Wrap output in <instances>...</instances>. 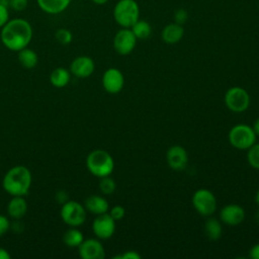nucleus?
I'll return each instance as SVG.
<instances>
[{"label":"nucleus","mask_w":259,"mask_h":259,"mask_svg":"<svg viewBox=\"0 0 259 259\" xmlns=\"http://www.w3.org/2000/svg\"><path fill=\"white\" fill-rule=\"evenodd\" d=\"M27 211V203L23 196H12L7 204V212L14 220L21 219Z\"/></svg>","instance_id":"obj_19"},{"label":"nucleus","mask_w":259,"mask_h":259,"mask_svg":"<svg viewBox=\"0 0 259 259\" xmlns=\"http://www.w3.org/2000/svg\"><path fill=\"white\" fill-rule=\"evenodd\" d=\"M193 208L202 217L212 215L218 207V201L214 193L206 188H199L192 194Z\"/></svg>","instance_id":"obj_6"},{"label":"nucleus","mask_w":259,"mask_h":259,"mask_svg":"<svg viewBox=\"0 0 259 259\" xmlns=\"http://www.w3.org/2000/svg\"><path fill=\"white\" fill-rule=\"evenodd\" d=\"M83 240H84V237L82 232L76 229V227H71L70 229H68L63 236L64 244L71 248H75V247L78 248L80 244L83 242Z\"/></svg>","instance_id":"obj_23"},{"label":"nucleus","mask_w":259,"mask_h":259,"mask_svg":"<svg viewBox=\"0 0 259 259\" xmlns=\"http://www.w3.org/2000/svg\"><path fill=\"white\" fill-rule=\"evenodd\" d=\"M115 223L108 212L98 214L92 223V231L99 240H107L115 232Z\"/></svg>","instance_id":"obj_11"},{"label":"nucleus","mask_w":259,"mask_h":259,"mask_svg":"<svg viewBox=\"0 0 259 259\" xmlns=\"http://www.w3.org/2000/svg\"><path fill=\"white\" fill-rule=\"evenodd\" d=\"M257 136L251 125L246 123H238L232 126L228 133V140L235 149L246 151L256 143Z\"/></svg>","instance_id":"obj_5"},{"label":"nucleus","mask_w":259,"mask_h":259,"mask_svg":"<svg viewBox=\"0 0 259 259\" xmlns=\"http://www.w3.org/2000/svg\"><path fill=\"white\" fill-rule=\"evenodd\" d=\"M246 151H247L246 158H247L248 164L252 168H254L256 170H259V143L253 144Z\"/></svg>","instance_id":"obj_25"},{"label":"nucleus","mask_w":259,"mask_h":259,"mask_svg":"<svg viewBox=\"0 0 259 259\" xmlns=\"http://www.w3.org/2000/svg\"><path fill=\"white\" fill-rule=\"evenodd\" d=\"M101 83L103 89L109 94L119 93L124 86V76L117 68H108L104 71Z\"/></svg>","instance_id":"obj_12"},{"label":"nucleus","mask_w":259,"mask_h":259,"mask_svg":"<svg viewBox=\"0 0 259 259\" xmlns=\"http://www.w3.org/2000/svg\"><path fill=\"white\" fill-rule=\"evenodd\" d=\"M9 227H10V223L8 219L5 215L0 214V237H2L8 231Z\"/></svg>","instance_id":"obj_33"},{"label":"nucleus","mask_w":259,"mask_h":259,"mask_svg":"<svg viewBox=\"0 0 259 259\" xmlns=\"http://www.w3.org/2000/svg\"><path fill=\"white\" fill-rule=\"evenodd\" d=\"M84 206L87 211L95 215L108 212L109 210V203L106 198L98 194H92L88 196L84 201Z\"/></svg>","instance_id":"obj_17"},{"label":"nucleus","mask_w":259,"mask_h":259,"mask_svg":"<svg viewBox=\"0 0 259 259\" xmlns=\"http://www.w3.org/2000/svg\"><path fill=\"white\" fill-rule=\"evenodd\" d=\"M95 70L94 61L88 56H79L75 58L70 65V72L78 78H87Z\"/></svg>","instance_id":"obj_15"},{"label":"nucleus","mask_w":259,"mask_h":259,"mask_svg":"<svg viewBox=\"0 0 259 259\" xmlns=\"http://www.w3.org/2000/svg\"><path fill=\"white\" fill-rule=\"evenodd\" d=\"M78 252L83 259H103L105 249L99 239H86L78 247Z\"/></svg>","instance_id":"obj_14"},{"label":"nucleus","mask_w":259,"mask_h":259,"mask_svg":"<svg viewBox=\"0 0 259 259\" xmlns=\"http://www.w3.org/2000/svg\"><path fill=\"white\" fill-rule=\"evenodd\" d=\"M249 257L251 259H259V243L253 245L249 250Z\"/></svg>","instance_id":"obj_34"},{"label":"nucleus","mask_w":259,"mask_h":259,"mask_svg":"<svg viewBox=\"0 0 259 259\" xmlns=\"http://www.w3.org/2000/svg\"><path fill=\"white\" fill-rule=\"evenodd\" d=\"M10 258H11V256H10L9 252L6 249L0 247V259H10Z\"/></svg>","instance_id":"obj_36"},{"label":"nucleus","mask_w":259,"mask_h":259,"mask_svg":"<svg viewBox=\"0 0 259 259\" xmlns=\"http://www.w3.org/2000/svg\"><path fill=\"white\" fill-rule=\"evenodd\" d=\"M246 211L243 206L238 203H229L224 205L219 212L220 221L227 226L235 227L244 222Z\"/></svg>","instance_id":"obj_10"},{"label":"nucleus","mask_w":259,"mask_h":259,"mask_svg":"<svg viewBox=\"0 0 259 259\" xmlns=\"http://www.w3.org/2000/svg\"><path fill=\"white\" fill-rule=\"evenodd\" d=\"M71 79V72L65 68L59 67L52 71L50 75V81L53 86L57 88H62L68 85Z\"/></svg>","instance_id":"obj_21"},{"label":"nucleus","mask_w":259,"mask_h":259,"mask_svg":"<svg viewBox=\"0 0 259 259\" xmlns=\"http://www.w3.org/2000/svg\"><path fill=\"white\" fill-rule=\"evenodd\" d=\"M112 14L114 21L120 27L131 28L140 19V6L136 0H118Z\"/></svg>","instance_id":"obj_4"},{"label":"nucleus","mask_w":259,"mask_h":259,"mask_svg":"<svg viewBox=\"0 0 259 259\" xmlns=\"http://www.w3.org/2000/svg\"><path fill=\"white\" fill-rule=\"evenodd\" d=\"M94 4H97V5H103L105 4L108 0H91Z\"/></svg>","instance_id":"obj_38"},{"label":"nucleus","mask_w":259,"mask_h":259,"mask_svg":"<svg viewBox=\"0 0 259 259\" xmlns=\"http://www.w3.org/2000/svg\"><path fill=\"white\" fill-rule=\"evenodd\" d=\"M255 202H256L257 205L259 206V188H258V190H257L256 193H255Z\"/></svg>","instance_id":"obj_39"},{"label":"nucleus","mask_w":259,"mask_h":259,"mask_svg":"<svg viewBox=\"0 0 259 259\" xmlns=\"http://www.w3.org/2000/svg\"><path fill=\"white\" fill-rule=\"evenodd\" d=\"M132 31L134 32L137 39H147L152 33L151 24L144 19H139L132 27Z\"/></svg>","instance_id":"obj_24"},{"label":"nucleus","mask_w":259,"mask_h":259,"mask_svg":"<svg viewBox=\"0 0 259 259\" xmlns=\"http://www.w3.org/2000/svg\"><path fill=\"white\" fill-rule=\"evenodd\" d=\"M166 162L174 171H182L188 163V154L185 148L180 145H173L166 152Z\"/></svg>","instance_id":"obj_13"},{"label":"nucleus","mask_w":259,"mask_h":259,"mask_svg":"<svg viewBox=\"0 0 259 259\" xmlns=\"http://www.w3.org/2000/svg\"><path fill=\"white\" fill-rule=\"evenodd\" d=\"M116 189V183L113 178L109 176L101 177L99 180V190L104 195L112 194Z\"/></svg>","instance_id":"obj_26"},{"label":"nucleus","mask_w":259,"mask_h":259,"mask_svg":"<svg viewBox=\"0 0 259 259\" xmlns=\"http://www.w3.org/2000/svg\"><path fill=\"white\" fill-rule=\"evenodd\" d=\"M18 62L25 69H32L37 65V54L27 47L18 51Z\"/></svg>","instance_id":"obj_22"},{"label":"nucleus","mask_w":259,"mask_h":259,"mask_svg":"<svg viewBox=\"0 0 259 259\" xmlns=\"http://www.w3.org/2000/svg\"><path fill=\"white\" fill-rule=\"evenodd\" d=\"M56 199H57L58 202H60V203H62V204L69 200V199H68V194H67V192L64 191V190H60V191H58V192L56 193Z\"/></svg>","instance_id":"obj_35"},{"label":"nucleus","mask_w":259,"mask_h":259,"mask_svg":"<svg viewBox=\"0 0 259 259\" xmlns=\"http://www.w3.org/2000/svg\"><path fill=\"white\" fill-rule=\"evenodd\" d=\"M137 37L131 28L121 27L113 36V49L120 56L130 55L137 46Z\"/></svg>","instance_id":"obj_9"},{"label":"nucleus","mask_w":259,"mask_h":259,"mask_svg":"<svg viewBox=\"0 0 259 259\" xmlns=\"http://www.w3.org/2000/svg\"><path fill=\"white\" fill-rule=\"evenodd\" d=\"M251 126H252V128H253L255 135H256L257 137H259V117L254 120V122H253V124H252Z\"/></svg>","instance_id":"obj_37"},{"label":"nucleus","mask_w":259,"mask_h":259,"mask_svg":"<svg viewBox=\"0 0 259 259\" xmlns=\"http://www.w3.org/2000/svg\"><path fill=\"white\" fill-rule=\"evenodd\" d=\"M28 0H7V6L15 11H22L27 7Z\"/></svg>","instance_id":"obj_30"},{"label":"nucleus","mask_w":259,"mask_h":259,"mask_svg":"<svg viewBox=\"0 0 259 259\" xmlns=\"http://www.w3.org/2000/svg\"><path fill=\"white\" fill-rule=\"evenodd\" d=\"M108 213L110 214V217L115 222H117V221H120V220H122L124 218V215H125V208L122 205L116 204V205L112 206L111 208H109Z\"/></svg>","instance_id":"obj_28"},{"label":"nucleus","mask_w":259,"mask_h":259,"mask_svg":"<svg viewBox=\"0 0 259 259\" xmlns=\"http://www.w3.org/2000/svg\"><path fill=\"white\" fill-rule=\"evenodd\" d=\"M32 26L24 18L9 19L1 28L0 39L3 46L13 52L26 48L32 39Z\"/></svg>","instance_id":"obj_1"},{"label":"nucleus","mask_w":259,"mask_h":259,"mask_svg":"<svg viewBox=\"0 0 259 259\" xmlns=\"http://www.w3.org/2000/svg\"><path fill=\"white\" fill-rule=\"evenodd\" d=\"M224 101L229 110L235 113H241L249 108L251 98L245 88L233 86L226 91Z\"/></svg>","instance_id":"obj_7"},{"label":"nucleus","mask_w":259,"mask_h":259,"mask_svg":"<svg viewBox=\"0 0 259 259\" xmlns=\"http://www.w3.org/2000/svg\"><path fill=\"white\" fill-rule=\"evenodd\" d=\"M72 0H36V4L45 13L56 15L64 12Z\"/></svg>","instance_id":"obj_18"},{"label":"nucleus","mask_w":259,"mask_h":259,"mask_svg":"<svg viewBox=\"0 0 259 259\" xmlns=\"http://www.w3.org/2000/svg\"><path fill=\"white\" fill-rule=\"evenodd\" d=\"M84 205L75 200H68L62 204L61 219L70 227H79L86 221L87 212Z\"/></svg>","instance_id":"obj_8"},{"label":"nucleus","mask_w":259,"mask_h":259,"mask_svg":"<svg viewBox=\"0 0 259 259\" xmlns=\"http://www.w3.org/2000/svg\"><path fill=\"white\" fill-rule=\"evenodd\" d=\"M184 35L183 25L176 22L165 25L161 31V38L167 45H175L179 42Z\"/></svg>","instance_id":"obj_16"},{"label":"nucleus","mask_w":259,"mask_h":259,"mask_svg":"<svg viewBox=\"0 0 259 259\" xmlns=\"http://www.w3.org/2000/svg\"><path fill=\"white\" fill-rule=\"evenodd\" d=\"M173 18H174V22L183 25L188 19V12L184 8H179L174 12Z\"/></svg>","instance_id":"obj_29"},{"label":"nucleus","mask_w":259,"mask_h":259,"mask_svg":"<svg viewBox=\"0 0 259 259\" xmlns=\"http://www.w3.org/2000/svg\"><path fill=\"white\" fill-rule=\"evenodd\" d=\"M204 234L205 236L212 241H215L222 237L223 234V223L220 219H215L212 215L207 217L204 222Z\"/></svg>","instance_id":"obj_20"},{"label":"nucleus","mask_w":259,"mask_h":259,"mask_svg":"<svg viewBox=\"0 0 259 259\" xmlns=\"http://www.w3.org/2000/svg\"><path fill=\"white\" fill-rule=\"evenodd\" d=\"M114 259H141V255L135 250H127L113 257Z\"/></svg>","instance_id":"obj_32"},{"label":"nucleus","mask_w":259,"mask_h":259,"mask_svg":"<svg viewBox=\"0 0 259 259\" xmlns=\"http://www.w3.org/2000/svg\"><path fill=\"white\" fill-rule=\"evenodd\" d=\"M9 20V7L0 2V28Z\"/></svg>","instance_id":"obj_31"},{"label":"nucleus","mask_w":259,"mask_h":259,"mask_svg":"<svg viewBox=\"0 0 259 259\" xmlns=\"http://www.w3.org/2000/svg\"><path fill=\"white\" fill-rule=\"evenodd\" d=\"M55 37L59 44H61L63 46H67V45L71 44V41L73 39V34L69 29L62 27V28L57 29V31L55 32Z\"/></svg>","instance_id":"obj_27"},{"label":"nucleus","mask_w":259,"mask_h":259,"mask_svg":"<svg viewBox=\"0 0 259 259\" xmlns=\"http://www.w3.org/2000/svg\"><path fill=\"white\" fill-rule=\"evenodd\" d=\"M31 173L25 166H14L10 168L3 177V188L11 196H24L31 186Z\"/></svg>","instance_id":"obj_2"},{"label":"nucleus","mask_w":259,"mask_h":259,"mask_svg":"<svg viewBox=\"0 0 259 259\" xmlns=\"http://www.w3.org/2000/svg\"><path fill=\"white\" fill-rule=\"evenodd\" d=\"M255 219H256V221H257V223L259 224V210L256 212V214H255Z\"/></svg>","instance_id":"obj_40"},{"label":"nucleus","mask_w":259,"mask_h":259,"mask_svg":"<svg viewBox=\"0 0 259 259\" xmlns=\"http://www.w3.org/2000/svg\"><path fill=\"white\" fill-rule=\"evenodd\" d=\"M86 167L92 175L101 178L111 175L114 169V160L107 151L96 149L87 155Z\"/></svg>","instance_id":"obj_3"}]
</instances>
